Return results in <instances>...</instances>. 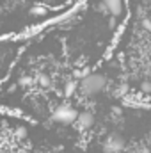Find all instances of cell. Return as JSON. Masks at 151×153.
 I'll list each match as a JSON object with an SVG mask.
<instances>
[{
	"label": "cell",
	"instance_id": "obj_6",
	"mask_svg": "<svg viewBox=\"0 0 151 153\" xmlns=\"http://www.w3.org/2000/svg\"><path fill=\"white\" fill-rule=\"evenodd\" d=\"M38 84L41 85V87H50L52 80H50V76L46 75V73H39L38 75Z\"/></svg>",
	"mask_w": 151,
	"mask_h": 153
},
{
	"label": "cell",
	"instance_id": "obj_15",
	"mask_svg": "<svg viewBox=\"0 0 151 153\" xmlns=\"http://www.w3.org/2000/svg\"><path fill=\"white\" fill-rule=\"evenodd\" d=\"M112 111H114V114H121V111H119V107H112Z\"/></svg>",
	"mask_w": 151,
	"mask_h": 153
},
{
	"label": "cell",
	"instance_id": "obj_17",
	"mask_svg": "<svg viewBox=\"0 0 151 153\" xmlns=\"http://www.w3.org/2000/svg\"><path fill=\"white\" fill-rule=\"evenodd\" d=\"M150 70H151V59H150Z\"/></svg>",
	"mask_w": 151,
	"mask_h": 153
},
{
	"label": "cell",
	"instance_id": "obj_14",
	"mask_svg": "<svg viewBox=\"0 0 151 153\" xmlns=\"http://www.w3.org/2000/svg\"><path fill=\"white\" fill-rule=\"evenodd\" d=\"M109 25H110V29H114V27H115V16H112V18L109 20Z\"/></svg>",
	"mask_w": 151,
	"mask_h": 153
},
{
	"label": "cell",
	"instance_id": "obj_4",
	"mask_svg": "<svg viewBox=\"0 0 151 153\" xmlns=\"http://www.w3.org/2000/svg\"><path fill=\"white\" fill-rule=\"evenodd\" d=\"M100 2L115 18H121L124 14V0H100Z\"/></svg>",
	"mask_w": 151,
	"mask_h": 153
},
{
	"label": "cell",
	"instance_id": "obj_7",
	"mask_svg": "<svg viewBox=\"0 0 151 153\" xmlns=\"http://www.w3.org/2000/svg\"><path fill=\"white\" fill-rule=\"evenodd\" d=\"M75 91H76V84L73 82V80H70V82L64 85V96H71Z\"/></svg>",
	"mask_w": 151,
	"mask_h": 153
},
{
	"label": "cell",
	"instance_id": "obj_1",
	"mask_svg": "<svg viewBox=\"0 0 151 153\" xmlns=\"http://www.w3.org/2000/svg\"><path fill=\"white\" fill-rule=\"evenodd\" d=\"M107 85V78L101 75V73H91V75L84 76L82 82H80V87L85 94L93 96V94H98L105 89Z\"/></svg>",
	"mask_w": 151,
	"mask_h": 153
},
{
	"label": "cell",
	"instance_id": "obj_10",
	"mask_svg": "<svg viewBox=\"0 0 151 153\" xmlns=\"http://www.w3.org/2000/svg\"><path fill=\"white\" fill-rule=\"evenodd\" d=\"M14 135H16V139H25L27 137V128L25 126H16Z\"/></svg>",
	"mask_w": 151,
	"mask_h": 153
},
{
	"label": "cell",
	"instance_id": "obj_18",
	"mask_svg": "<svg viewBox=\"0 0 151 153\" xmlns=\"http://www.w3.org/2000/svg\"><path fill=\"white\" fill-rule=\"evenodd\" d=\"M0 66H2V64H0Z\"/></svg>",
	"mask_w": 151,
	"mask_h": 153
},
{
	"label": "cell",
	"instance_id": "obj_2",
	"mask_svg": "<svg viewBox=\"0 0 151 153\" xmlns=\"http://www.w3.org/2000/svg\"><path fill=\"white\" fill-rule=\"evenodd\" d=\"M78 119V112L68 103H61L53 112H52V121L59 123V125H73Z\"/></svg>",
	"mask_w": 151,
	"mask_h": 153
},
{
	"label": "cell",
	"instance_id": "obj_5",
	"mask_svg": "<svg viewBox=\"0 0 151 153\" xmlns=\"http://www.w3.org/2000/svg\"><path fill=\"white\" fill-rule=\"evenodd\" d=\"M75 125H76V128H80V130H85V128L93 126L94 125V116H93V112H89V111L80 112Z\"/></svg>",
	"mask_w": 151,
	"mask_h": 153
},
{
	"label": "cell",
	"instance_id": "obj_11",
	"mask_svg": "<svg viewBox=\"0 0 151 153\" xmlns=\"http://www.w3.org/2000/svg\"><path fill=\"white\" fill-rule=\"evenodd\" d=\"M141 91H142V93H146V94H150V93H151V82L144 80V82L141 84Z\"/></svg>",
	"mask_w": 151,
	"mask_h": 153
},
{
	"label": "cell",
	"instance_id": "obj_8",
	"mask_svg": "<svg viewBox=\"0 0 151 153\" xmlns=\"http://www.w3.org/2000/svg\"><path fill=\"white\" fill-rule=\"evenodd\" d=\"M30 14H32V16H44V14H46V7H43V5H34V7L30 9Z\"/></svg>",
	"mask_w": 151,
	"mask_h": 153
},
{
	"label": "cell",
	"instance_id": "obj_13",
	"mask_svg": "<svg viewBox=\"0 0 151 153\" xmlns=\"http://www.w3.org/2000/svg\"><path fill=\"white\" fill-rule=\"evenodd\" d=\"M142 27H144L146 30H151V20L150 18H144V20H142Z\"/></svg>",
	"mask_w": 151,
	"mask_h": 153
},
{
	"label": "cell",
	"instance_id": "obj_12",
	"mask_svg": "<svg viewBox=\"0 0 151 153\" xmlns=\"http://www.w3.org/2000/svg\"><path fill=\"white\" fill-rule=\"evenodd\" d=\"M30 84H32V76H21V78H20V85L27 87V85H30Z\"/></svg>",
	"mask_w": 151,
	"mask_h": 153
},
{
	"label": "cell",
	"instance_id": "obj_9",
	"mask_svg": "<svg viewBox=\"0 0 151 153\" xmlns=\"http://www.w3.org/2000/svg\"><path fill=\"white\" fill-rule=\"evenodd\" d=\"M128 91H130V87H128V84H119L117 85V89H115V94L117 96H124V94H128Z\"/></svg>",
	"mask_w": 151,
	"mask_h": 153
},
{
	"label": "cell",
	"instance_id": "obj_16",
	"mask_svg": "<svg viewBox=\"0 0 151 153\" xmlns=\"http://www.w3.org/2000/svg\"><path fill=\"white\" fill-rule=\"evenodd\" d=\"M141 153H150V150H148V148H144V150H142Z\"/></svg>",
	"mask_w": 151,
	"mask_h": 153
},
{
	"label": "cell",
	"instance_id": "obj_3",
	"mask_svg": "<svg viewBox=\"0 0 151 153\" xmlns=\"http://www.w3.org/2000/svg\"><path fill=\"white\" fill-rule=\"evenodd\" d=\"M124 137L121 134H110L107 137V143L103 146V152L105 153H119L123 148H124Z\"/></svg>",
	"mask_w": 151,
	"mask_h": 153
}]
</instances>
